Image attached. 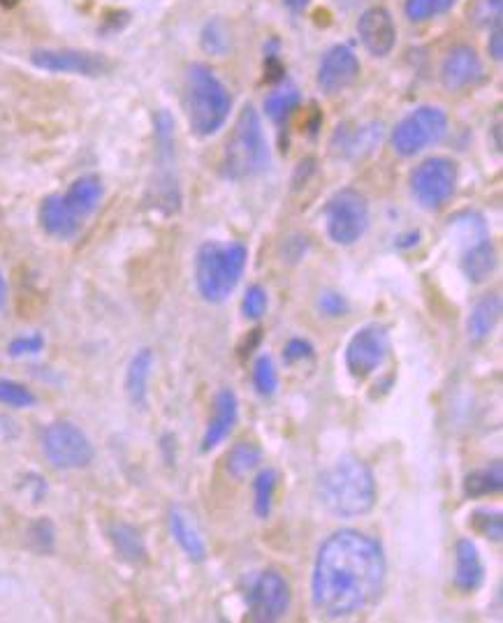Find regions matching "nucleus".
<instances>
[{
	"label": "nucleus",
	"mask_w": 503,
	"mask_h": 623,
	"mask_svg": "<svg viewBox=\"0 0 503 623\" xmlns=\"http://www.w3.org/2000/svg\"><path fill=\"white\" fill-rule=\"evenodd\" d=\"M388 575L383 545L357 529L334 531L318 547L311 600L327 619H348L374 605Z\"/></svg>",
	"instance_id": "1"
},
{
	"label": "nucleus",
	"mask_w": 503,
	"mask_h": 623,
	"mask_svg": "<svg viewBox=\"0 0 503 623\" xmlns=\"http://www.w3.org/2000/svg\"><path fill=\"white\" fill-rule=\"evenodd\" d=\"M316 498L320 508L337 519L364 517L376 505V478L367 461L344 454L320 473Z\"/></svg>",
	"instance_id": "2"
},
{
	"label": "nucleus",
	"mask_w": 503,
	"mask_h": 623,
	"mask_svg": "<svg viewBox=\"0 0 503 623\" xmlns=\"http://www.w3.org/2000/svg\"><path fill=\"white\" fill-rule=\"evenodd\" d=\"M184 112L195 137H211L225 126L232 112V95L216 72L204 63H191L184 75Z\"/></svg>",
	"instance_id": "3"
},
{
	"label": "nucleus",
	"mask_w": 503,
	"mask_h": 623,
	"mask_svg": "<svg viewBox=\"0 0 503 623\" xmlns=\"http://www.w3.org/2000/svg\"><path fill=\"white\" fill-rule=\"evenodd\" d=\"M249 248L242 241H204L195 255V288L207 304H225L242 281Z\"/></svg>",
	"instance_id": "4"
},
{
	"label": "nucleus",
	"mask_w": 503,
	"mask_h": 623,
	"mask_svg": "<svg viewBox=\"0 0 503 623\" xmlns=\"http://www.w3.org/2000/svg\"><path fill=\"white\" fill-rule=\"evenodd\" d=\"M269 167V146L262 130V121L251 105L237 116L235 128L225 142L223 177L230 181H244L262 174Z\"/></svg>",
	"instance_id": "5"
},
{
	"label": "nucleus",
	"mask_w": 503,
	"mask_h": 623,
	"mask_svg": "<svg viewBox=\"0 0 503 623\" xmlns=\"http://www.w3.org/2000/svg\"><path fill=\"white\" fill-rule=\"evenodd\" d=\"M448 133V114L441 107L422 105L408 112L402 121L392 128L390 142L397 156L413 158L427 151L429 146L439 144Z\"/></svg>",
	"instance_id": "6"
},
{
	"label": "nucleus",
	"mask_w": 503,
	"mask_h": 623,
	"mask_svg": "<svg viewBox=\"0 0 503 623\" xmlns=\"http://www.w3.org/2000/svg\"><path fill=\"white\" fill-rule=\"evenodd\" d=\"M327 237L339 246H353L369 230V202L360 190L341 188L327 200L325 209Z\"/></svg>",
	"instance_id": "7"
},
{
	"label": "nucleus",
	"mask_w": 503,
	"mask_h": 623,
	"mask_svg": "<svg viewBox=\"0 0 503 623\" xmlns=\"http://www.w3.org/2000/svg\"><path fill=\"white\" fill-rule=\"evenodd\" d=\"M40 445L45 459L58 471H79V468L89 466L96 457L89 436L75 422L68 420L47 424L45 431H42Z\"/></svg>",
	"instance_id": "8"
},
{
	"label": "nucleus",
	"mask_w": 503,
	"mask_h": 623,
	"mask_svg": "<svg viewBox=\"0 0 503 623\" xmlns=\"http://www.w3.org/2000/svg\"><path fill=\"white\" fill-rule=\"evenodd\" d=\"M459 167L453 158L432 156L415 167L411 174V195L422 209H441L457 188Z\"/></svg>",
	"instance_id": "9"
},
{
	"label": "nucleus",
	"mask_w": 503,
	"mask_h": 623,
	"mask_svg": "<svg viewBox=\"0 0 503 623\" xmlns=\"http://www.w3.org/2000/svg\"><path fill=\"white\" fill-rule=\"evenodd\" d=\"M390 353V332L385 325H367L351 336L346 346V369L355 380H367L371 373L381 369Z\"/></svg>",
	"instance_id": "10"
},
{
	"label": "nucleus",
	"mask_w": 503,
	"mask_h": 623,
	"mask_svg": "<svg viewBox=\"0 0 503 623\" xmlns=\"http://www.w3.org/2000/svg\"><path fill=\"white\" fill-rule=\"evenodd\" d=\"M249 614L253 621L274 623L286 617L290 610V584L279 570H262L253 579L249 596H246Z\"/></svg>",
	"instance_id": "11"
},
{
	"label": "nucleus",
	"mask_w": 503,
	"mask_h": 623,
	"mask_svg": "<svg viewBox=\"0 0 503 623\" xmlns=\"http://www.w3.org/2000/svg\"><path fill=\"white\" fill-rule=\"evenodd\" d=\"M31 63L38 70L54 72V75L79 77H100L112 68L107 56L86 49H35Z\"/></svg>",
	"instance_id": "12"
},
{
	"label": "nucleus",
	"mask_w": 503,
	"mask_h": 623,
	"mask_svg": "<svg viewBox=\"0 0 503 623\" xmlns=\"http://www.w3.org/2000/svg\"><path fill=\"white\" fill-rule=\"evenodd\" d=\"M360 77V61L348 45H337L325 51L323 61L318 65V89L325 95H337L353 86Z\"/></svg>",
	"instance_id": "13"
},
{
	"label": "nucleus",
	"mask_w": 503,
	"mask_h": 623,
	"mask_svg": "<svg viewBox=\"0 0 503 623\" xmlns=\"http://www.w3.org/2000/svg\"><path fill=\"white\" fill-rule=\"evenodd\" d=\"M383 139V123L367 121V123H344L334 130L330 153L344 160H360L371 156Z\"/></svg>",
	"instance_id": "14"
},
{
	"label": "nucleus",
	"mask_w": 503,
	"mask_h": 623,
	"mask_svg": "<svg viewBox=\"0 0 503 623\" xmlns=\"http://www.w3.org/2000/svg\"><path fill=\"white\" fill-rule=\"evenodd\" d=\"M357 35H360L362 47L376 58H385L397 45L395 19L381 5L362 12L360 21H357Z\"/></svg>",
	"instance_id": "15"
},
{
	"label": "nucleus",
	"mask_w": 503,
	"mask_h": 623,
	"mask_svg": "<svg viewBox=\"0 0 503 623\" xmlns=\"http://www.w3.org/2000/svg\"><path fill=\"white\" fill-rule=\"evenodd\" d=\"M483 77V61L478 51L469 45H455L443 56L441 82L448 91H462L478 84Z\"/></svg>",
	"instance_id": "16"
},
{
	"label": "nucleus",
	"mask_w": 503,
	"mask_h": 623,
	"mask_svg": "<svg viewBox=\"0 0 503 623\" xmlns=\"http://www.w3.org/2000/svg\"><path fill=\"white\" fill-rule=\"evenodd\" d=\"M237 420H239L237 394L235 390H230V387H223V390H218L214 397V415H211V420L207 422V429H204L200 450L207 454L214 450V447L221 445L225 438L235 431Z\"/></svg>",
	"instance_id": "17"
},
{
	"label": "nucleus",
	"mask_w": 503,
	"mask_h": 623,
	"mask_svg": "<svg viewBox=\"0 0 503 623\" xmlns=\"http://www.w3.org/2000/svg\"><path fill=\"white\" fill-rule=\"evenodd\" d=\"M38 218H40L42 230H45L49 237L63 239V241L75 239L84 227V221L82 218H77L75 211L68 207L63 193L47 195L40 204Z\"/></svg>",
	"instance_id": "18"
},
{
	"label": "nucleus",
	"mask_w": 503,
	"mask_h": 623,
	"mask_svg": "<svg viewBox=\"0 0 503 623\" xmlns=\"http://www.w3.org/2000/svg\"><path fill=\"white\" fill-rule=\"evenodd\" d=\"M167 526H170L174 542H177L188 559L193 563L207 561V542H204V535L191 512L179 508V505H172L170 512H167Z\"/></svg>",
	"instance_id": "19"
},
{
	"label": "nucleus",
	"mask_w": 503,
	"mask_h": 623,
	"mask_svg": "<svg viewBox=\"0 0 503 623\" xmlns=\"http://www.w3.org/2000/svg\"><path fill=\"white\" fill-rule=\"evenodd\" d=\"M455 589L462 593L478 591L485 582V566L480 559L476 542L471 538H459L455 547Z\"/></svg>",
	"instance_id": "20"
},
{
	"label": "nucleus",
	"mask_w": 503,
	"mask_h": 623,
	"mask_svg": "<svg viewBox=\"0 0 503 623\" xmlns=\"http://www.w3.org/2000/svg\"><path fill=\"white\" fill-rule=\"evenodd\" d=\"M107 540L112 545L114 554L119 556L123 563L130 566H144L149 561L147 545H144L142 533L126 522H112L107 526Z\"/></svg>",
	"instance_id": "21"
},
{
	"label": "nucleus",
	"mask_w": 503,
	"mask_h": 623,
	"mask_svg": "<svg viewBox=\"0 0 503 623\" xmlns=\"http://www.w3.org/2000/svg\"><path fill=\"white\" fill-rule=\"evenodd\" d=\"M102 195H105V186H102V181L96 174H84V177L75 179L70 183V188L63 193L68 207L75 211L77 218H82L84 223L96 214V209L102 202Z\"/></svg>",
	"instance_id": "22"
},
{
	"label": "nucleus",
	"mask_w": 503,
	"mask_h": 623,
	"mask_svg": "<svg viewBox=\"0 0 503 623\" xmlns=\"http://www.w3.org/2000/svg\"><path fill=\"white\" fill-rule=\"evenodd\" d=\"M499 318H501L499 295H485L473 304L469 318H466V336H469V341L473 343V346H478V343L490 339Z\"/></svg>",
	"instance_id": "23"
},
{
	"label": "nucleus",
	"mask_w": 503,
	"mask_h": 623,
	"mask_svg": "<svg viewBox=\"0 0 503 623\" xmlns=\"http://www.w3.org/2000/svg\"><path fill=\"white\" fill-rule=\"evenodd\" d=\"M151 369H153V353L149 348L137 350L133 359L128 362L123 387H126V394H128L130 403H133V406H137V408L147 406Z\"/></svg>",
	"instance_id": "24"
},
{
	"label": "nucleus",
	"mask_w": 503,
	"mask_h": 623,
	"mask_svg": "<svg viewBox=\"0 0 503 623\" xmlns=\"http://www.w3.org/2000/svg\"><path fill=\"white\" fill-rule=\"evenodd\" d=\"M459 267H462V274L471 283H485L494 274V269H497V251H494L492 241L483 239L466 248Z\"/></svg>",
	"instance_id": "25"
},
{
	"label": "nucleus",
	"mask_w": 503,
	"mask_h": 623,
	"mask_svg": "<svg viewBox=\"0 0 503 623\" xmlns=\"http://www.w3.org/2000/svg\"><path fill=\"white\" fill-rule=\"evenodd\" d=\"M503 489V466L501 461H494V464L478 468V471H471L464 478V494L469 498H485L494 496Z\"/></svg>",
	"instance_id": "26"
},
{
	"label": "nucleus",
	"mask_w": 503,
	"mask_h": 623,
	"mask_svg": "<svg viewBox=\"0 0 503 623\" xmlns=\"http://www.w3.org/2000/svg\"><path fill=\"white\" fill-rule=\"evenodd\" d=\"M262 461V450L255 443H237L230 447V452L225 454V473L232 480H244L246 475L253 473Z\"/></svg>",
	"instance_id": "27"
},
{
	"label": "nucleus",
	"mask_w": 503,
	"mask_h": 623,
	"mask_svg": "<svg viewBox=\"0 0 503 623\" xmlns=\"http://www.w3.org/2000/svg\"><path fill=\"white\" fill-rule=\"evenodd\" d=\"M276 485H279V475H276L274 468H260L253 478V510L258 519H267L272 515Z\"/></svg>",
	"instance_id": "28"
},
{
	"label": "nucleus",
	"mask_w": 503,
	"mask_h": 623,
	"mask_svg": "<svg viewBox=\"0 0 503 623\" xmlns=\"http://www.w3.org/2000/svg\"><path fill=\"white\" fill-rule=\"evenodd\" d=\"M300 100H302V95L300 91H297V86L281 84L265 98V114L274 123H281V121H286L297 107H300Z\"/></svg>",
	"instance_id": "29"
},
{
	"label": "nucleus",
	"mask_w": 503,
	"mask_h": 623,
	"mask_svg": "<svg viewBox=\"0 0 503 623\" xmlns=\"http://www.w3.org/2000/svg\"><path fill=\"white\" fill-rule=\"evenodd\" d=\"M450 234L462 246V251L466 248L478 244V241L487 239V227L480 214H473V211H466V214H459L455 218H450Z\"/></svg>",
	"instance_id": "30"
},
{
	"label": "nucleus",
	"mask_w": 503,
	"mask_h": 623,
	"mask_svg": "<svg viewBox=\"0 0 503 623\" xmlns=\"http://www.w3.org/2000/svg\"><path fill=\"white\" fill-rule=\"evenodd\" d=\"M253 387L260 397H274L276 390H279V371H276V364L272 355H260L253 362Z\"/></svg>",
	"instance_id": "31"
},
{
	"label": "nucleus",
	"mask_w": 503,
	"mask_h": 623,
	"mask_svg": "<svg viewBox=\"0 0 503 623\" xmlns=\"http://www.w3.org/2000/svg\"><path fill=\"white\" fill-rule=\"evenodd\" d=\"M38 403V397L31 392V387L17 383V380L0 378V406L7 408H33Z\"/></svg>",
	"instance_id": "32"
},
{
	"label": "nucleus",
	"mask_w": 503,
	"mask_h": 623,
	"mask_svg": "<svg viewBox=\"0 0 503 623\" xmlns=\"http://www.w3.org/2000/svg\"><path fill=\"white\" fill-rule=\"evenodd\" d=\"M471 526L476 529V533L483 535L485 540H490V542L503 540V515L499 510H490V508L473 510Z\"/></svg>",
	"instance_id": "33"
},
{
	"label": "nucleus",
	"mask_w": 503,
	"mask_h": 623,
	"mask_svg": "<svg viewBox=\"0 0 503 623\" xmlns=\"http://www.w3.org/2000/svg\"><path fill=\"white\" fill-rule=\"evenodd\" d=\"M457 0H406V17L411 21H427L448 12Z\"/></svg>",
	"instance_id": "34"
},
{
	"label": "nucleus",
	"mask_w": 503,
	"mask_h": 623,
	"mask_svg": "<svg viewBox=\"0 0 503 623\" xmlns=\"http://www.w3.org/2000/svg\"><path fill=\"white\" fill-rule=\"evenodd\" d=\"M267 306H269V297H267V290L262 288V285L255 283L244 292V299H242V315L244 318L260 320L262 315L267 313Z\"/></svg>",
	"instance_id": "35"
},
{
	"label": "nucleus",
	"mask_w": 503,
	"mask_h": 623,
	"mask_svg": "<svg viewBox=\"0 0 503 623\" xmlns=\"http://www.w3.org/2000/svg\"><path fill=\"white\" fill-rule=\"evenodd\" d=\"M202 47H204V51H207V54H223V51L230 47L228 28H225L218 19L209 21V24L204 26Z\"/></svg>",
	"instance_id": "36"
},
{
	"label": "nucleus",
	"mask_w": 503,
	"mask_h": 623,
	"mask_svg": "<svg viewBox=\"0 0 503 623\" xmlns=\"http://www.w3.org/2000/svg\"><path fill=\"white\" fill-rule=\"evenodd\" d=\"M45 350V336L42 334H24V336H17V339L10 341V346H7V355L10 357H31V355H38Z\"/></svg>",
	"instance_id": "37"
},
{
	"label": "nucleus",
	"mask_w": 503,
	"mask_h": 623,
	"mask_svg": "<svg viewBox=\"0 0 503 623\" xmlns=\"http://www.w3.org/2000/svg\"><path fill=\"white\" fill-rule=\"evenodd\" d=\"M318 311L323 313L325 318H341V315L351 311V304H348V299L341 295V292L325 290L320 292L318 297Z\"/></svg>",
	"instance_id": "38"
},
{
	"label": "nucleus",
	"mask_w": 503,
	"mask_h": 623,
	"mask_svg": "<svg viewBox=\"0 0 503 623\" xmlns=\"http://www.w3.org/2000/svg\"><path fill=\"white\" fill-rule=\"evenodd\" d=\"M313 355H316V348L311 346V341L300 339V336H295V339H290L283 346V362H286V366L306 362V359H313Z\"/></svg>",
	"instance_id": "39"
},
{
	"label": "nucleus",
	"mask_w": 503,
	"mask_h": 623,
	"mask_svg": "<svg viewBox=\"0 0 503 623\" xmlns=\"http://www.w3.org/2000/svg\"><path fill=\"white\" fill-rule=\"evenodd\" d=\"M28 540H31L40 552H49L56 540L54 526H51L49 519H35V522L31 524V529H28Z\"/></svg>",
	"instance_id": "40"
},
{
	"label": "nucleus",
	"mask_w": 503,
	"mask_h": 623,
	"mask_svg": "<svg viewBox=\"0 0 503 623\" xmlns=\"http://www.w3.org/2000/svg\"><path fill=\"white\" fill-rule=\"evenodd\" d=\"M503 19H497L492 24V31H490V42H487V51H490V58H494V61H501L503 58Z\"/></svg>",
	"instance_id": "41"
},
{
	"label": "nucleus",
	"mask_w": 503,
	"mask_h": 623,
	"mask_svg": "<svg viewBox=\"0 0 503 623\" xmlns=\"http://www.w3.org/2000/svg\"><path fill=\"white\" fill-rule=\"evenodd\" d=\"M478 10H483L480 21H490V24H494V21L501 19L503 0H483V3H478Z\"/></svg>",
	"instance_id": "42"
},
{
	"label": "nucleus",
	"mask_w": 503,
	"mask_h": 623,
	"mask_svg": "<svg viewBox=\"0 0 503 623\" xmlns=\"http://www.w3.org/2000/svg\"><path fill=\"white\" fill-rule=\"evenodd\" d=\"M418 241H420V232H408L406 237L397 239V246L399 248H413V246H418Z\"/></svg>",
	"instance_id": "43"
},
{
	"label": "nucleus",
	"mask_w": 503,
	"mask_h": 623,
	"mask_svg": "<svg viewBox=\"0 0 503 623\" xmlns=\"http://www.w3.org/2000/svg\"><path fill=\"white\" fill-rule=\"evenodd\" d=\"M309 3L311 0H283V5H286L288 10H293V12H304L306 7H309Z\"/></svg>",
	"instance_id": "44"
},
{
	"label": "nucleus",
	"mask_w": 503,
	"mask_h": 623,
	"mask_svg": "<svg viewBox=\"0 0 503 623\" xmlns=\"http://www.w3.org/2000/svg\"><path fill=\"white\" fill-rule=\"evenodd\" d=\"M332 3L337 5L341 12H351V10H355V7H360L362 0H332Z\"/></svg>",
	"instance_id": "45"
},
{
	"label": "nucleus",
	"mask_w": 503,
	"mask_h": 623,
	"mask_svg": "<svg viewBox=\"0 0 503 623\" xmlns=\"http://www.w3.org/2000/svg\"><path fill=\"white\" fill-rule=\"evenodd\" d=\"M5 295H7V288H5V278H3V274H0V309H3V304H5Z\"/></svg>",
	"instance_id": "46"
},
{
	"label": "nucleus",
	"mask_w": 503,
	"mask_h": 623,
	"mask_svg": "<svg viewBox=\"0 0 503 623\" xmlns=\"http://www.w3.org/2000/svg\"><path fill=\"white\" fill-rule=\"evenodd\" d=\"M21 0H0V7H7V10H10V7H14V5H19Z\"/></svg>",
	"instance_id": "47"
}]
</instances>
